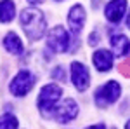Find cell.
Segmentation results:
<instances>
[{"mask_svg": "<svg viewBox=\"0 0 130 129\" xmlns=\"http://www.w3.org/2000/svg\"><path fill=\"white\" fill-rule=\"evenodd\" d=\"M92 61H94V66L99 72H109L113 68V54L106 49L95 51L92 56Z\"/></svg>", "mask_w": 130, "mask_h": 129, "instance_id": "30bf717a", "label": "cell"}, {"mask_svg": "<svg viewBox=\"0 0 130 129\" xmlns=\"http://www.w3.org/2000/svg\"><path fill=\"white\" fill-rule=\"evenodd\" d=\"M120 72H121L123 77H130V60L123 61V63L120 65Z\"/></svg>", "mask_w": 130, "mask_h": 129, "instance_id": "2e32d148", "label": "cell"}, {"mask_svg": "<svg viewBox=\"0 0 130 129\" xmlns=\"http://www.w3.org/2000/svg\"><path fill=\"white\" fill-rule=\"evenodd\" d=\"M19 23L23 26V30H24V33H26V37L31 42L40 40L47 31V19H45L43 12H40L35 7L23 10L19 16Z\"/></svg>", "mask_w": 130, "mask_h": 129, "instance_id": "6da1fadb", "label": "cell"}, {"mask_svg": "<svg viewBox=\"0 0 130 129\" xmlns=\"http://www.w3.org/2000/svg\"><path fill=\"white\" fill-rule=\"evenodd\" d=\"M57 2H61V0H57Z\"/></svg>", "mask_w": 130, "mask_h": 129, "instance_id": "44dd1931", "label": "cell"}, {"mask_svg": "<svg viewBox=\"0 0 130 129\" xmlns=\"http://www.w3.org/2000/svg\"><path fill=\"white\" fill-rule=\"evenodd\" d=\"M83 23H85V9H83V5L76 4L71 7L70 14H68V25H70L71 31L75 35H78L83 28Z\"/></svg>", "mask_w": 130, "mask_h": 129, "instance_id": "9c48e42d", "label": "cell"}, {"mask_svg": "<svg viewBox=\"0 0 130 129\" xmlns=\"http://www.w3.org/2000/svg\"><path fill=\"white\" fill-rule=\"evenodd\" d=\"M125 10H127V0H111L104 9V14L109 23H120Z\"/></svg>", "mask_w": 130, "mask_h": 129, "instance_id": "ba28073f", "label": "cell"}, {"mask_svg": "<svg viewBox=\"0 0 130 129\" xmlns=\"http://www.w3.org/2000/svg\"><path fill=\"white\" fill-rule=\"evenodd\" d=\"M71 80H73V86L80 92L87 91V87L90 84V73L89 70L85 68V65H82L78 61L71 63Z\"/></svg>", "mask_w": 130, "mask_h": 129, "instance_id": "52a82bcc", "label": "cell"}, {"mask_svg": "<svg viewBox=\"0 0 130 129\" xmlns=\"http://www.w3.org/2000/svg\"><path fill=\"white\" fill-rule=\"evenodd\" d=\"M99 42V31H92L89 35V45H97Z\"/></svg>", "mask_w": 130, "mask_h": 129, "instance_id": "e0dca14e", "label": "cell"}, {"mask_svg": "<svg viewBox=\"0 0 130 129\" xmlns=\"http://www.w3.org/2000/svg\"><path fill=\"white\" fill-rule=\"evenodd\" d=\"M47 47L54 52H64L70 47V35L62 26H54L50 28L47 35Z\"/></svg>", "mask_w": 130, "mask_h": 129, "instance_id": "5b68a950", "label": "cell"}, {"mask_svg": "<svg viewBox=\"0 0 130 129\" xmlns=\"http://www.w3.org/2000/svg\"><path fill=\"white\" fill-rule=\"evenodd\" d=\"M76 115H78V105L71 98H66L61 105H57L56 110H54V113H52V117L57 120L59 124H68Z\"/></svg>", "mask_w": 130, "mask_h": 129, "instance_id": "8992f818", "label": "cell"}, {"mask_svg": "<svg viewBox=\"0 0 130 129\" xmlns=\"http://www.w3.org/2000/svg\"><path fill=\"white\" fill-rule=\"evenodd\" d=\"M4 127H7V129L19 127V120L12 113H4V115H0V129H4Z\"/></svg>", "mask_w": 130, "mask_h": 129, "instance_id": "5bb4252c", "label": "cell"}, {"mask_svg": "<svg viewBox=\"0 0 130 129\" xmlns=\"http://www.w3.org/2000/svg\"><path fill=\"white\" fill-rule=\"evenodd\" d=\"M127 26L130 28V14H128V18H127Z\"/></svg>", "mask_w": 130, "mask_h": 129, "instance_id": "d6986e66", "label": "cell"}, {"mask_svg": "<svg viewBox=\"0 0 130 129\" xmlns=\"http://www.w3.org/2000/svg\"><path fill=\"white\" fill-rule=\"evenodd\" d=\"M120 92H121V87L116 80H109L106 82L104 86H101L99 89L95 91V105L99 108H106L113 103H116V99L120 98Z\"/></svg>", "mask_w": 130, "mask_h": 129, "instance_id": "3957f363", "label": "cell"}, {"mask_svg": "<svg viewBox=\"0 0 130 129\" xmlns=\"http://www.w3.org/2000/svg\"><path fill=\"white\" fill-rule=\"evenodd\" d=\"M125 127H128V129H130V120H128V122H127V126H125Z\"/></svg>", "mask_w": 130, "mask_h": 129, "instance_id": "ffe728a7", "label": "cell"}, {"mask_svg": "<svg viewBox=\"0 0 130 129\" xmlns=\"http://www.w3.org/2000/svg\"><path fill=\"white\" fill-rule=\"evenodd\" d=\"M4 47H5V51H9L10 54H14V56H21V54H23V42H21V39L14 31H9V33L5 35V39H4Z\"/></svg>", "mask_w": 130, "mask_h": 129, "instance_id": "8fae6325", "label": "cell"}, {"mask_svg": "<svg viewBox=\"0 0 130 129\" xmlns=\"http://www.w3.org/2000/svg\"><path fill=\"white\" fill-rule=\"evenodd\" d=\"M16 16V5L12 0H2L0 2V23H9Z\"/></svg>", "mask_w": 130, "mask_h": 129, "instance_id": "4fadbf2b", "label": "cell"}, {"mask_svg": "<svg viewBox=\"0 0 130 129\" xmlns=\"http://www.w3.org/2000/svg\"><path fill=\"white\" fill-rule=\"evenodd\" d=\"M52 77H54V79H57V80H61V82H64V80H66V73H64L62 66L54 68V72H52Z\"/></svg>", "mask_w": 130, "mask_h": 129, "instance_id": "9a60e30c", "label": "cell"}, {"mask_svg": "<svg viewBox=\"0 0 130 129\" xmlns=\"http://www.w3.org/2000/svg\"><path fill=\"white\" fill-rule=\"evenodd\" d=\"M111 47H113V52L116 56H127V52L130 51V40L121 33L113 35L111 37Z\"/></svg>", "mask_w": 130, "mask_h": 129, "instance_id": "7c38bea8", "label": "cell"}, {"mask_svg": "<svg viewBox=\"0 0 130 129\" xmlns=\"http://www.w3.org/2000/svg\"><path fill=\"white\" fill-rule=\"evenodd\" d=\"M28 2H30L31 5H38V4H42V2H43V0H28Z\"/></svg>", "mask_w": 130, "mask_h": 129, "instance_id": "ac0fdd59", "label": "cell"}, {"mask_svg": "<svg viewBox=\"0 0 130 129\" xmlns=\"http://www.w3.org/2000/svg\"><path fill=\"white\" fill-rule=\"evenodd\" d=\"M35 82H37V79L30 70H19V73L10 82V92L18 98H23L35 87Z\"/></svg>", "mask_w": 130, "mask_h": 129, "instance_id": "277c9868", "label": "cell"}, {"mask_svg": "<svg viewBox=\"0 0 130 129\" xmlns=\"http://www.w3.org/2000/svg\"><path fill=\"white\" fill-rule=\"evenodd\" d=\"M62 96V89L57 84H47L43 86L38 94V110L45 117H52L54 110L57 107V101Z\"/></svg>", "mask_w": 130, "mask_h": 129, "instance_id": "7a4b0ae2", "label": "cell"}]
</instances>
